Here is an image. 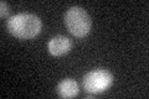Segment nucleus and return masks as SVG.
Instances as JSON below:
<instances>
[{
  "label": "nucleus",
  "mask_w": 149,
  "mask_h": 99,
  "mask_svg": "<svg viewBox=\"0 0 149 99\" xmlns=\"http://www.w3.org/2000/svg\"><path fill=\"white\" fill-rule=\"evenodd\" d=\"M8 31L19 40H31L42 29V21L35 14L20 12L9 17L6 22Z\"/></svg>",
  "instance_id": "f257e3e1"
},
{
  "label": "nucleus",
  "mask_w": 149,
  "mask_h": 99,
  "mask_svg": "<svg viewBox=\"0 0 149 99\" xmlns=\"http://www.w3.org/2000/svg\"><path fill=\"white\" fill-rule=\"evenodd\" d=\"M65 25L74 37H86L91 31L92 21L81 6H71L65 14Z\"/></svg>",
  "instance_id": "f03ea898"
},
{
  "label": "nucleus",
  "mask_w": 149,
  "mask_h": 99,
  "mask_svg": "<svg viewBox=\"0 0 149 99\" xmlns=\"http://www.w3.org/2000/svg\"><path fill=\"white\" fill-rule=\"evenodd\" d=\"M114 77L109 71L97 68L85 74L82 79V86L85 91L91 94H98L107 91L113 84Z\"/></svg>",
  "instance_id": "7ed1b4c3"
},
{
  "label": "nucleus",
  "mask_w": 149,
  "mask_h": 99,
  "mask_svg": "<svg viewBox=\"0 0 149 99\" xmlns=\"http://www.w3.org/2000/svg\"><path fill=\"white\" fill-rule=\"evenodd\" d=\"M72 47V42L71 40L66 36L62 35H57L51 37L47 42V50L50 55L55 56V57H58V56H63L70 52Z\"/></svg>",
  "instance_id": "20e7f679"
},
{
  "label": "nucleus",
  "mask_w": 149,
  "mask_h": 99,
  "mask_svg": "<svg viewBox=\"0 0 149 99\" xmlns=\"http://www.w3.org/2000/svg\"><path fill=\"white\" fill-rule=\"evenodd\" d=\"M56 92H57V94L61 98H73L80 92V87H78V83L74 79L66 78V79H62L57 84Z\"/></svg>",
  "instance_id": "39448f33"
},
{
  "label": "nucleus",
  "mask_w": 149,
  "mask_h": 99,
  "mask_svg": "<svg viewBox=\"0 0 149 99\" xmlns=\"http://www.w3.org/2000/svg\"><path fill=\"white\" fill-rule=\"evenodd\" d=\"M0 5H1V12H0V16L5 17L9 14V6H8V4L5 1H1V3H0Z\"/></svg>",
  "instance_id": "423d86ee"
}]
</instances>
